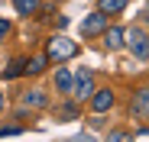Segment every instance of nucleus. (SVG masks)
Here are the masks:
<instances>
[{"label":"nucleus","mask_w":149,"mask_h":142,"mask_svg":"<svg viewBox=\"0 0 149 142\" xmlns=\"http://www.w3.org/2000/svg\"><path fill=\"white\" fill-rule=\"evenodd\" d=\"M13 7H16L19 16H33L39 10V0H13Z\"/></svg>","instance_id":"10"},{"label":"nucleus","mask_w":149,"mask_h":142,"mask_svg":"<svg viewBox=\"0 0 149 142\" xmlns=\"http://www.w3.org/2000/svg\"><path fill=\"white\" fill-rule=\"evenodd\" d=\"M133 110L139 116H149V90H136V97H133Z\"/></svg>","instance_id":"8"},{"label":"nucleus","mask_w":149,"mask_h":142,"mask_svg":"<svg viewBox=\"0 0 149 142\" xmlns=\"http://www.w3.org/2000/svg\"><path fill=\"white\" fill-rule=\"evenodd\" d=\"M104 29H107V13H101V10L81 19V36H101Z\"/></svg>","instance_id":"4"},{"label":"nucleus","mask_w":149,"mask_h":142,"mask_svg":"<svg viewBox=\"0 0 149 142\" xmlns=\"http://www.w3.org/2000/svg\"><path fill=\"white\" fill-rule=\"evenodd\" d=\"M143 16H146V19H149V3H146V10H143Z\"/></svg>","instance_id":"17"},{"label":"nucleus","mask_w":149,"mask_h":142,"mask_svg":"<svg viewBox=\"0 0 149 142\" xmlns=\"http://www.w3.org/2000/svg\"><path fill=\"white\" fill-rule=\"evenodd\" d=\"M45 61H49L45 55H36V58H29V61H26V71H29V74H39V71L45 68Z\"/></svg>","instance_id":"13"},{"label":"nucleus","mask_w":149,"mask_h":142,"mask_svg":"<svg viewBox=\"0 0 149 142\" xmlns=\"http://www.w3.org/2000/svg\"><path fill=\"white\" fill-rule=\"evenodd\" d=\"M55 81H58V90L62 94H71V84H74V78H71V71H58V74H55Z\"/></svg>","instance_id":"11"},{"label":"nucleus","mask_w":149,"mask_h":142,"mask_svg":"<svg viewBox=\"0 0 149 142\" xmlns=\"http://www.w3.org/2000/svg\"><path fill=\"white\" fill-rule=\"evenodd\" d=\"M7 32H10V23H7V19H0V42H3Z\"/></svg>","instance_id":"15"},{"label":"nucleus","mask_w":149,"mask_h":142,"mask_svg":"<svg viewBox=\"0 0 149 142\" xmlns=\"http://www.w3.org/2000/svg\"><path fill=\"white\" fill-rule=\"evenodd\" d=\"M123 39H127V45H130V52L136 55V58H149V36L143 32V29H130L127 36H123Z\"/></svg>","instance_id":"2"},{"label":"nucleus","mask_w":149,"mask_h":142,"mask_svg":"<svg viewBox=\"0 0 149 142\" xmlns=\"http://www.w3.org/2000/svg\"><path fill=\"white\" fill-rule=\"evenodd\" d=\"M123 36H127V29L107 26V29H104V45H107V49H120V45H123Z\"/></svg>","instance_id":"6"},{"label":"nucleus","mask_w":149,"mask_h":142,"mask_svg":"<svg viewBox=\"0 0 149 142\" xmlns=\"http://www.w3.org/2000/svg\"><path fill=\"white\" fill-rule=\"evenodd\" d=\"M0 110H3V94H0Z\"/></svg>","instance_id":"18"},{"label":"nucleus","mask_w":149,"mask_h":142,"mask_svg":"<svg viewBox=\"0 0 149 142\" xmlns=\"http://www.w3.org/2000/svg\"><path fill=\"white\" fill-rule=\"evenodd\" d=\"M91 107H94V113H107L113 107V90H94L91 94Z\"/></svg>","instance_id":"5"},{"label":"nucleus","mask_w":149,"mask_h":142,"mask_svg":"<svg viewBox=\"0 0 149 142\" xmlns=\"http://www.w3.org/2000/svg\"><path fill=\"white\" fill-rule=\"evenodd\" d=\"M71 94H74V97H78V100H81V97H91V94H94V74H91L88 68H81L78 74H74Z\"/></svg>","instance_id":"3"},{"label":"nucleus","mask_w":149,"mask_h":142,"mask_svg":"<svg viewBox=\"0 0 149 142\" xmlns=\"http://www.w3.org/2000/svg\"><path fill=\"white\" fill-rule=\"evenodd\" d=\"M78 55V42H71L68 36H52L45 45V58L49 61H68Z\"/></svg>","instance_id":"1"},{"label":"nucleus","mask_w":149,"mask_h":142,"mask_svg":"<svg viewBox=\"0 0 149 142\" xmlns=\"http://www.w3.org/2000/svg\"><path fill=\"white\" fill-rule=\"evenodd\" d=\"M19 103H23V107H45V94H42V90H26Z\"/></svg>","instance_id":"9"},{"label":"nucleus","mask_w":149,"mask_h":142,"mask_svg":"<svg viewBox=\"0 0 149 142\" xmlns=\"http://www.w3.org/2000/svg\"><path fill=\"white\" fill-rule=\"evenodd\" d=\"M110 139H117V142H120V139H133V132H123V129H117V132H110Z\"/></svg>","instance_id":"14"},{"label":"nucleus","mask_w":149,"mask_h":142,"mask_svg":"<svg viewBox=\"0 0 149 142\" xmlns=\"http://www.w3.org/2000/svg\"><path fill=\"white\" fill-rule=\"evenodd\" d=\"M136 136H139V139H149V129H143V132H136Z\"/></svg>","instance_id":"16"},{"label":"nucleus","mask_w":149,"mask_h":142,"mask_svg":"<svg viewBox=\"0 0 149 142\" xmlns=\"http://www.w3.org/2000/svg\"><path fill=\"white\" fill-rule=\"evenodd\" d=\"M23 71H26V58H13L10 68H7V78H19Z\"/></svg>","instance_id":"12"},{"label":"nucleus","mask_w":149,"mask_h":142,"mask_svg":"<svg viewBox=\"0 0 149 142\" xmlns=\"http://www.w3.org/2000/svg\"><path fill=\"white\" fill-rule=\"evenodd\" d=\"M97 10L107 13V16H117V13L127 10V0H97Z\"/></svg>","instance_id":"7"}]
</instances>
